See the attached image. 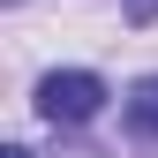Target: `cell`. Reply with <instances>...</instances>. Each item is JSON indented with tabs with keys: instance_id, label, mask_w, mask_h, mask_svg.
Here are the masks:
<instances>
[{
	"instance_id": "277c9868",
	"label": "cell",
	"mask_w": 158,
	"mask_h": 158,
	"mask_svg": "<svg viewBox=\"0 0 158 158\" xmlns=\"http://www.w3.org/2000/svg\"><path fill=\"white\" fill-rule=\"evenodd\" d=\"M0 158H30V151H23V143H8V151H0Z\"/></svg>"
},
{
	"instance_id": "6da1fadb",
	"label": "cell",
	"mask_w": 158,
	"mask_h": 158,
	"mask_svg": "<svg viewBox=\"0 0 158 158\" xmlns=\"http://www.w3.org/2000/svg\"><path fill=\"white\" fill-rule=\"evenodd\" d=\"M98 106H106V75H90V68H53V75H38V113H45L53 128L98 121Z\"/></svg>"
},
{
	"instance_id": "7a4b0ae2",
	"label": "cell",
	"mask_w": 158,
	"mask_h": 158,
	"mask_svg": "<svg viewBox=\"0 0 158 158\" xmlns=\"http://www.w3.org/2000/svg\"><path fill=\"white\" fill-rule=\"evenodd\" d=\"M121 121H128V135H135V143H158V75L128 83V98H121Z\"/></svg>"
},
{
	"instance_id": "3957f363",
	"label": "cell",
	"mask_w": 158,
	"mask_h": 158,
	"mask_svg": "<svg viewBox=\"0 0 158 158\" xmlns=\"http://www.w3.org/2000/svg\"><path fill=\"white\" fill-rule=\"evenodd\" d=\"M128 23H158V0H128Z\"/></svg>"
}]
</instances>
